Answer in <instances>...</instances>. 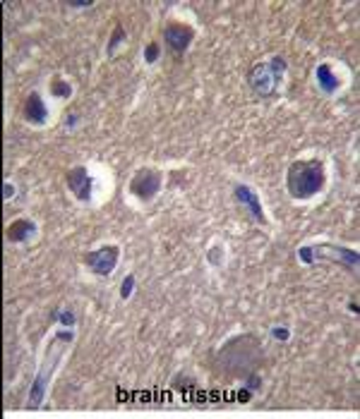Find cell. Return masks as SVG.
<instances>
[{
  "label": "cell",
  "instance_id": "2",
  "mask_svg": "<svg viewBox=\"0 0 360 419\" xmlns=\"http://www.w3.org/2000/svg\"><path fill=\"white\" fill-rule=\"evenodd\" d=\"M72 340H75V333L70 331V328H62V331H58L53 338H50V342L46 345V354H43V362L34 376V384H31V391L27 398L29 408H39L41 400L46 398L48 381H50V376H53V371L58 369V362L62 359V354L67 352V347L72 345Z\"/></svg>",
  "mask_w": 360,
  "mask_h": 419
},
{
  "label": "cell",
  "instance_id": "9",
  "mask_svg": "<svg viewBox=\"0 0 360 419\" xmlns=\"http://www.w3.org/2000/svg\"><path fill=\"white\" fill-rule=\"evenodd\" d=\"M65 185L72 192V196L82 204H89L94 194V180L87 166H75L65 173Z\"/></svg>",
  "mask_w": 360,
  "mask_h": 419
},
{
  "label": "cell",
  "instance_id": "19",
  "mask_svg": "<svg viewBox=\"0 0 360 419\" xmlns=\"http://www.w3.org/2000/svg\"><path fill=\"white\" fill-rule=\"evenodd\" d=\"M207 262L219 269V266L224 264V245H221V242L219 245H212L209 252H207Z\"/></svg>",
  "mask_w": 360,
  "mask_h": 419
},
{
  "label": "cell",
  "instance_id": "20",
  "mask_svg": "<svg viewBox=\"0 0 360 419\" xmlns=\"http://www.w3.org/2000/svg\"><path fill=\"white\" fill-rule=\"evenodd\" d=\"M260 389H262V379H260V374L252 371L250 376H245V391H248V393H257Z\"/></svg>",
  "mask_w": 360,
  "mask_h": 419
},
{
  "label": "cell",
  "instance_id": "12",
  "mask_svg": "<svg viewBox=\"0 0 360 419\" xmlns=\"http://www.w3.org/2000/svg\"><path fill=\"white\" fill-rule=\"evenodd\" d=\"M36 230H39V225L31 218H17V220H12L8 225V230H5V240L12 245H24L34 238Z\"/></svg>",
  "mask_w": 360,
  "mask_h": 419
},
{
  "label": "cell",
  "instance_id": "25",
  "mask_svg": "<svg viewBox=\"0 0 360 419\" xmlns=\"http://www.w3.org/2000/svg\"><path fill=\"white\" fill-rule=\"evenodd\" d=\"M70 8H92V3H70Z\"/></svg>",
  "mask_w": 360,
  "mask_h": 419
},
{
  "label": "cell",
  "instance_id": "10",
  "mask_svg": "<svg viewBox=\"0 0 360 419\" xmlns=\"http://www.w3.org/2000/svg\"><path fill=\"white\" fill-rule=\"evenodd\" d=\"M233 196H236L238 206L243 208V211H248V216L252 220H257L260 225L267 223V216H264V206L260 201V196L257 192L248 185H243V182H238L236 187H233Z\"/></svg>",
  "mask_w": 360,
  "mask_h": 419
},
{
  "label": "cell",
  "instance_id": "13",
  "mask_svg": "<svg viewBox=\"0 0 360 419\" xmlns=\"http://www.w3.org/2000/svg\"><path fill=\"white\" fill-rule=\"evenodd\" d=\"M315 82H317L320 91L327 94V96H332V94H337L341 89V79H339L337 69H334L329 62L317 65V69H315Z\"/></svg>",
  "mask_w": 360,
  "mask_h": 419
},
{
  "label": "cell",
  "instance_id": "14",
  "mask_svg": "<svg viewBox=\"0 0 360 419\" xmlns=\"http://www.w3.org/2000/svg\"><path fill=\"white\" fill-rule=\"evenodd\" d=\"M125 36H128V31H125L123 24H116L113 31H111V36H109V43H106V55H109V58H116V50H118L120 43L125 41Z\"/></svg>",
  "mask_w": 360,
  "mask_h": 419
},
{
  "label": "cell",
  "instance_id": "23",
  "mask_svg": "<svg viewBox=\"0 0 360 419\" xmlns=\"http://www.w3.org/2000/svg\"><path fill=\"white\" fill-rule=\"evenodd\" d=\"M80 123V113H67V120H65V130H75Z\"/></svg>",
  "mask_w": 360,
  "mask_h": 419
},
{
  "label": "cell",
  "instance_id": "3",
  "mask_svg": "<svg viewBox=\"0 0 360 419\" xmlns=\"http://www.w3.org/2000/svg\"><path fill=\"white\" fill-rule=\"evenodd\" d=\"M245 342H248V335H240L221 347L219 367L226 376L245 379L255 371V364L260 362V340L250 338V345H245Z\"/></svg>",
  "mask_w": 360,
  "mask_h": 419
},
{
  "label": "cell",
  "instance_id": "21",
  "mask_svg": "<svg viewBox=\"0 0 360 419\" xmlns=\"http://www.w3.org/2000/svg\"><path fill=\"white\" fill-rule=\"evenodd\" d=\"M271 338L279 340V342H288L290 340V331L286 326H274V328H271Z\"/></svg>",
  "mask_w": 360,
  "mask_h": 419
},
{
  "label": "cell",
  "instance_id": "11",
  "mask_svg": "<svg viewBox=\"0 0 360 419\" xmlns=\"http://www.w3.org/2000/svg\"><path fill=\"white\" fill-rule=\"evenodd\" d=\"M22 113H24V120L34 127H43L48 123V106H46V101H43V96L39 91L29 94L27 101H24Z\"/></svg>",
  "mask_w": 360,
  "mask_h": 419
},
{
  "label": "cell",
  "instance_id": "18",
  "mask_svg": "<svg viewBox=\"0 0 360 419\" xmlns=\"http://www.w3.org/2000/svg\"><path fill=\"white\" fill-rule=\"evenodd\" d=\"M135 285H137L135 273H130V276H125L123 285H120V300H130L132 293H135Z\"/></svg>",
  "mask_w": 360,
  "mask_h": 419
},
{
  "label": "cell",
  "instance_id": "5",
  "mask_svg": "<svg viewBox=\"0 0 360 419\" xmlns=\"http://www.w3.org/2000/svg\"><path fill=\"white\" fill-rule=\"evenodd\" d=\"M298 257L302 264H315V262H332L341 264L346 271H356L360 264L358 250L334 242H320V245H302L298 250Z\"/></svg>",
  "mask_w": 360,
  "mask_h": 419
},
{
  "label": "cell",
  "instance_id": "4",
  "mask_svg": "<svg viewBox=\"0 0 360 419\" xmlns=\"http://www.w3.org/2000/svg\"><path fill=\"white\" fill-rule=\"evenodd\" d=\"M286 60L281 58V55H271L269 60H260L255 62L248 74H245V79H248V86L252 89V94L260 99H271L279 94V86L283 82V74H286Z\"/></svg>",
  "mask_w": 360,
  "mask_h": 419
},
{
  "label": "cell",
  "instance_id": "6",
  "mask_svg": "<svg viewBox=\"0 0 360 419\" xmlns=\"http://www.w3.org/2000/svg\"><path fill=\"white\" fill-rule=\"evenodd\" d=\"M128 189L137 201L149 204V201H154L156 194L161 192V173L154 168H140L135 175H132Z\"/></svg>",
  "mask_w": 360,
  "mask_h": 419
},
{
  "label": "cell",
  "instance_id": "8",
  "mask_svg": "<svg viewBox=\"0 0 360 419\" xmlns=\"http://www.w3.org/2000/svg\"><path fill=\"white\" fill-rule=\"evenodd\" d=\"M195 41V29L185 22H170L163 27V43L173 55H185Z\"/></svg>",
  "mask_w": 360,
  "mask_h": 419
},
{
  "label": "cell",
  "instance_id": "22",
  "mask_svg": "<svg viewBox=\"0 0 360 419\" xmlns=\"http://www.w3.org/2000/svg\"><path fill=\"white\" fill-rule=\"evenodd\" d=\"M15 194H17V187L12 185V182H5V185H3V199H5V201H10Z\"/></svg>",
  "mask_w": 360,
  "mask_h": 419
},
{
  "label": "cell",
  "instance_id": "7",
  "mask_svg": "<svg viewBox=\"0 0 360 419\" xmlns=\"http://www.w3.org/2000/svg\"><path fill=\"white\" fill-rule=\"evenodd\" d=\"M118 259H120V247L118 245H104V247H99V250L82 254V262H84V266L99 278L111 276L113 269L118 266Z\"/></svg>",
  "mask_w": 360,
  "mask_h": 419
},
{
  "label": "cell",
  "instance_id": "15",
  "mask_svg": "<svg viewBox=\"0 0 360 419\" xmlns=\"http://www.w3.org/2000/svg\"><path fill=\"white\" fill-rule=\"evenodd\" d=\"M50 319L62 328H72L75 323H77V316H75L72 309H53V312H50Z\"/></svg>",
  "mask_w": 360,
  "mask_h": 419
},
{
  "label": "cell",
  "instance_id": "16",
  "mask_svg": "<svg viewBox=\"0 0 360 419\" xmlns=\"http://www.w3.org/2000/svg\"><path fill=\"white\" fill-rule=\"evenodd\" d=\"M50 96L70 99L72 96V84H70V82H65V79H60V77L50 79Z\"/></svg>",
  "mask_w": 360,
  "mask_h": 419
},
{
  "label": "cell",
  "instance_id": "1",
  "mask_svg": "<svg viewBox=\"0 0 360 419\" xmlns=\"http://www.w3.org/2000/svg\"><path fill=\"white\" fill-rule=\"evenodd\" d=\"M327 185V170L320 158H300L286 170V189L293 199L305 201L317 196Z\"/></svg>",
  "mask_w": 360,
  "mask_h": 419
},
{
  "label": "cell",
  "instance_id": "24",
  "mask_svg": "<svg viewBox=\"0 0 360 419\" xmlns=\"http://www.w3.org/2000/svg\"><path fill=\"white\" fill-rule=\"evenodd\" d=\"M349 312H353V314H358V312H360V307H358V302H356V300H349Z\"/></svg>",
  "mask_w": 360,
  "mask_h": 419
},
{
  "label": "cell",
  "instance_id": "17",
  "mask_svg": "<svg viewBox=\"0 0 360 419\" xmlns=\"http://www.w3.org/2000/svg\"><path fill=\"white\" fill-rule=\"evenodd\" d=\"M159 58H161V43L159 41H149L147 48H144V62H147V65H154Z\"/></svg>",
  "mask_w": 360,
  "mask_h": 419
}]
</instances>
